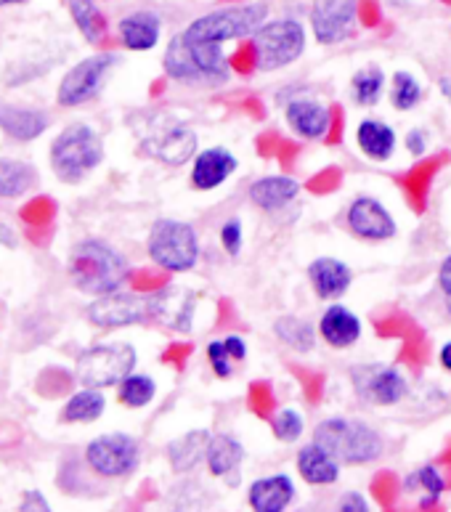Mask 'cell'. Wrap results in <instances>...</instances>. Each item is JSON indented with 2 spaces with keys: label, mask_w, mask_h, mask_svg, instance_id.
<instances>
[{
  "label": "cell",
  "mask_w": 451,
  "mask_h": 512,
  "mask_svg": "<svg viewBox=\"0 0 451 512\" xmlns=\"http://www.w3.org/2000/svg\"><path fill=\"white\" fill-rule=\"evenodd\" d=\"M69 282L75 290L91 298L123 290L130 279V263L115 245L104 239L85 237L72 245L67 258Z\"/></svg>",
  "instance_id": "obj_1"
},
{
  "label": "cell",
  "mask_w": 451,
  "mask_h": 512,
  "mask_svg": "<svg viewBox=\"0 0 451 512\" xmlns=\"http://www.w3.org/2000/svg\"><path fill=\"white\" fill-rule=\"evenodd\" d=\"M314 441L345 467L372 465L385 454V438L369 422L327 417L314 428Z\"/></svg>",
  "instance_id": "obj_2"
},
{
  "label": "cell",
  "mask_w": 451,
  "mask_h": 512,
  "mask_svg": "<svg viewBox=\"0 0 451 512\" xmlns=\"http://www.w3.org/2000/svg\"><path fill=\"white\" fill-rule=\"evenodd\" d=\"M268 6L263 0H250V3H234V6L215 8L207 14L197 16L186 24L184 38L192 43H215L226 46L231 40L253 38L255 32L268 22Z\"/></svg>",
  "instance_id": "obj_3"
},
{
  "label": "cell",
  "mask_w": 451,
  "mask_h": 512,
  "mask_svg": "<svg viewBox=\"0 0 451 512\" xmlns=\"http://www.w3.org/2000/svg\"><path fill=\"white\" fill-rule=\"evenodd\" d=\"M104 162V138L88 123H72L51 144V170L64 184H80Z\"/></svg>",
  "instance_id": "obj_4"
},
{
  "label": "cell",
  "mask_w": 451,
  "mask_h": 512,
  "mask_svg": "<svg viewBox=\"0 0 451 512\" xmlns=\"http://www.w3.org/2000/svg\"><path fill=\"white\" fill-rule=\"evenodd\" d=\"M250 40H253L250 43L253 67L260 72H276L290 67L306 54L308 30L295 16H279V19H268Z\"/></svg>",
  "instance_id": "obj_5"
},
{
  "label": "cell",
  "mask_w": 451,
  "mask_h": 512,
  "mask_svg": "<svg viewBox=\"0 0 451 512\" xmlns=\"http://www.w3.org/2000/svg\"><path fill=\"white\" fill-rule=\"evenodd\" d=\"M146 253L154 266L168 274H189L199 263V234L192 223L178 218H157L149 229Z\"/></svg>",
  "instance_id": "obj_6"
},
{
  "label": "cell",
  "mask_w": 451,
  "mask_h": 512,
  "mask_svg": "<svg viewBox=\"0 0 451 512\" xmlns=\"http://www.w3.org/2000/svg\"><path fill=\"white\" fill-rule=\"evenodd\" d=\"M138 353L130 343H99L85 348L75 361V377L83 388H117L136 372Z\"/></svg>",
  "instance_id": "obj_7"
},
{
  "label": "cell",
  "mask_w": 451,
  "mask_h": 512,
  "mask_svg": "<svg viewBox=\"0 0 451 512\" xmlns=\"http://www.w3.org/2000/svg\"><path fill=\"white\" fill-rule=\"evenodd\" d=\"M85 465L99 478L120 481L141 465V444L130 433H104L85 446Z\"/></svg>",
  "instance_id": "obj_8"
},
{
  "label": "cell",
  "mask_w": 451,
  "mask_h": 512,
  "mask_svg": "<svg viewBox=\"0 0 451 512\" xmlns=\"http://www.w3.org/2000/svg\"><path fill=\"white\" fill-rule=\"evenodd\" d=\"M157 314V300L152 295H138V292H109L101 298H93L88 303L85 316L91 321L93 327L99 329H123V327H136L144 321H154Z\"/></svg>",
  "instance_id": "obj_9"
},
{
  "label": "cell",
  "mask_w": 451,
  "mask_h": 512,
  "mask_svg": "<svg viewBox=\"0 0 451 512\" xmlns=\"http://www.w3.org/2000/svg\"><path fill=\"white\" fill-rule=\"evenodd\" d=\"M117 64H120V56L101 51V54L88 56V59L77 62L72 69H67V75L62 77L59 91H56L59 107L75 109L96 99Z\"/></svg>",
  "instance_id": "obj_10"
},
{
  "label": "cell",
  "mask_w": 451,
  "mask_h": 512,
  "mask_svg": "<svg viewBox=\"0 0 451 512\" xmlns=\"http://www.w3.org/2000/svg\"><path fill=\"white\" fill-rule=\"evenodd\" d=\"M359 0H314L308 11V30L319 46H343L359 32Z\"/></svg>",
  "instance_id": "obj_11"
},
{
  "label": "cell",
  "mask_w": 451,
  "mask_h": 512,
  "mask_svg": "<svg viewBox=\"0 0 451 512\" xmlns=\"http://www.w3.org/2000/svg\"><path fill=\"white\" fill-rule=\"evenodd\" d=\"M353 388L372 406H398L409 396V380L393 364H359L351 369Z\"/></svg>",
  "instance_id": "obj_12"
},
{
  "label": "cell",
  "mask_w": 451,
  "mask_h": 512,
  "mask_svg": "<svg viewBox=\"0 0 451 512\" xmlns=\"http://www.w3.org/2000/svg\"><path fill=\"white\" fill-rule=\"evenodd\" d=\"M197 133L186 125H160L152 128L141 138V152L152 160L170 165V168H181L189 160L197 157Z\"/></svg>",
  "instance_id": "obj_13"
},
{
  "label": "cell",
  "mask_w": 451,
  "mask_h": 512,
  "mask_svg": "<svg viewBox=\"0 0 451 512\" xmlns=\"http://www.w3.org/2000/svg\"><path fill=\"white\" fill-rule=\"evenodd\" d=\"M345 226L353 237L364 239V242H388L396 239L398 223L388 207L377 197L361 194L348 205L345 210Z\"/></svg>",
  "instance_id": "obj_14"
},
{
  "label": "cell",
  "mask_w": 451,
  "mask_h": 512,
  "mask_svg": "<svg viewBox=\"0 0 451 512\" xmlns=\"http://www.w3.org/2000/svg\"><path fill=\"white\" fill-rule=\"evenodd\" d=\"M284 120H287V128L303 141H322L332 128V112L327 104L303 93L292 96L284 104Z\"/></svg>",
  "instance_id": "obj_15"
},
{
  "label": "cell",
  "mask_w": 451,
  "mask_h": 512,
  "mask_svg": "<svg viewBox=\"0 0 451 512\" xmlns=\"http://www.w3.org/2000/svg\"><path fill=\"white\" fill-rule=\"evenodd\" d=\"M308 284L319 300L324 303H337L348 295L353 284V271L351 266L340 258H332V255H322L308 263Z\"/></svg>",
  "instance_id": "obj_16"
},
{
  "label": "cell",
  "mask_w": 451,
  "mask_h": 512,
  "mask_svg": "<svg viewBox=\"0 0 451 512\" xmlns=\"http://www.w3.org/2000/svg\"><path fill=\"white\" fill-rule=\"evenodd\" d=\"M239 168L237 154L226 149V146H207L202 152H197L192 165V186L197 192H215L229 181Z\"/></svg>",
  "instance_id": "obj_17"
},
{
  "label": "cell",
  "mask_w": 451,
  "mask_h": 512,
  "mask_svg": "<svg viewBox=\"0 0 451 512\" xmlns=\"http://www.w3.org/2000/svg\"><path fill=\"white\" fill-rule=\"evenodd\" d=\"M298 499L295 478L287 473L260 475L247 489V507L253 512H287Z\"/></svg>",
  "instance_id": "obj_18"
},
{
  "label": "cell",
  "mask_w": 451,
  "mask_h": 512,
  "mask_svg": "<svg viewBox=\"0 0 451 512\" xmlns=\"http://www.w3.org/2000/svg\"><path fill=\"white\" fill-rule=\"evenodd\" d=\"M117 38L123 43V48L136 51V54H146L157 48L162 38V16L152 8H138L130 11L117 24Z\"/></svg>",
  "instance_id": "obj_19"
},
{
  "label": "cell",
  "mask_w": 451,
  "mask_h": 512,
  "mask_svg": "<svg viewBox=\"0 0 451 512\" xmlns=\"http://www.w3.org/2000/svg\"><path fill=\"white\" fill-rule=\"evenodd\" d=\"M316 329H319V337L324 343L335 351H348L364 335V324H361L359 314H353L351 308L343 306V303H329Z\"/></svg>",
  "instance_id": "obj_20"
},
{
  "label": "cell",
  "mask_w": 451,
  "mask_h": 512,
  "mask_svg": "<svg viewBox=\"0 0 451 512\" xmlns=\"http://www.w3.org/2000/svg\"><path fill=\"white\" fill-rule=\"evenodd\" d=\"M295 467H298L300 478L308 486H316V489L335 486L340 481V473H343V465L316 441H308V444L300 446L298 457H295Z\"/></svg>",
  "instance_id": "obj_21"
},
{
  "label": "cell",
  "mask_w": 451,
  "mask_h": 512,
  "mask_svg": "<svg viewBox=\"0 0 451 512\" xmlns=\"http://www.w3.org/2000/svg\"><path fill=\"white\" fill-rule=\"evenodd\" d=\"M247 197L263 213H279V210L290 207L300 197V181L292 176H284V173L263 176L250 184Z\"/></svg>",
  "instance_id": "obj_22"
},
{
  "label": "cell",
  "mask_w": 451,
  "mask_h": 512,
  "mask_svg": "<svg viewBox=\"0 0 451 512\" xmlns=\"http://www.w3.org/2000/svg\"><path fill=\"white\" fill-rule=\"evenodd\" d=\"M245 457V444L237 436H231V433H213L210 444H207L205 467L213 478H223V481L234 483V475L239 478V470H242Z\"/></svg>",
  "instance_id": "obj_23"
},
{
  "label": "cell",
  "mask_w": 451,
  "mask_h": 512,
  "mask_svg": "<svg viewBox=\"0 0 451 512\" xmlns=\"http://www.w3.org/2000/svg\"><path fill=\"white\" fill-rule=\"evenodd\" d=\"M51 125V117L43 109L19 107V104H0V130L14 141L30 144L40 138Z\"/></svg>",
  "instance_id": "obj_24"
},
{
  "label": "cell",
  "mask_w": 451,
  "mask_h": 512,
  "mask_svg": "<svg viewBox=\"0 0 451 512\" xmlns=\"http://www.w3.org/2000/svg\"><path fill=\"white\" fill-rule=\"evenodd\" d=\"M356 146L364 160L388 162L398 149V133L393 125L377 117H367L356 125Z\"/></svg>",
  "instance_id": "obj_25"
},
{
  "label": "cell",
  "mask_w": 451,
  "mask_h": 512,
  "mask_svg": "<svg viewBox=\"0 0 451 512\" xmlns=\"http://www.w3.org/2000/svg\"><path fill=\"white\" fill-rule=\"evenodd\" d=\"M213 433L210 430H189L184 436L168 444V462L176 473H192L207 457V444Z\"/></svg>",
  "instance_id": "obj_26"
},
{
  "label": "cell",
  "mask_w": 451,
  "mask_h": 512,
  "mask_svg": "<svg viewBox=\"0 0 451 512\" xmlns=\"http://www.w3.org/2000/svg\"><path fill=\"white\" fill-rule=\"evenodd\" d=\"M207 364L213 369V375L218 380H229L234 377L237 367L242 361H247V343L245 337L229 335L221 340H210L207 343Z\"/></svg>",
  "instance_id": "obj_27"
},
{
  "label": "cell",
  "mask_w": 451,
  "mask_h": 512,
  "mask_svg": "<svg viewBox=\"0 0 451 512\" xmlns=\"http://www.w3.org/2000/svg\"><path fill=\"white\" fill-rule=\"evenodd\" d=\"M107 409V398L104 390L99 388H83L69 396V401L62 409V422H72V425H88L96 422Z\"/></svg>",
  "instance_id": "obj_28"
},
{
  "label": "cell",
  "mask_w": 451,
  "mask_h": 512,
  "mask_svg": "<svg viewBox=\"0 0 451 512\" xmlns=\"http://www.w3.org/2000/svg\"><path fill=\"white\" fill-rule=\"evenodd\" d=\"M38 184V170L24 160L0 157V199L24 197Z\"/></svg>",
  "instance_id": "obj_29"
},
{
  "label": "cell",
  "mask_w": 451,
  "mask_h": 512,
  "mask_svg": "<svg viewBox=\"0 0 451 512\" xmlns=\"http://www.w3.org/2000/svg\"><path fill=\"white\" fill-rule=\"evenodd\" d=\"M404 491L414 494L420 491V510H428V507H436L438 499L446 494V475L438 470L436 465H422L417 467L414 473L406 475Z\"/></svg>",
  "instance_id": "obj_30"
},
{
  "label": "cell",
  "mask_w": 451,
  "mask_h": 512,
  "mask_svg": "<svg viewBox=\"0 0 451 512\" xmlns=\"http://www.w3.org/2000/svg\"><path fill=\"white\" fill-rule=\"evenodd\" d=\"M72 22L77 24V30L83 32V38L91 46H99L101 40L107 38V16L99 8L96 0H67Z\"/></svg>",
  "instance_id": "obj_31"
},
{
  "label": "cell",
  "mask_w": 451,
  "mask_h": 512,
  "mask_svg": "<svg viewBox=\"0 0 451 512\" xmlns=\"http://www.w3.org/2000/svg\"><path fill=\"white\" fill-rule=\"evenodd\" d=\"M351 99L356 107L372 109L377 107L385 96V72L380 67H361L356 75L351 77Z\"/></svg>",
  "instance_id": "obj_32"
},
{
  "label": "cell",
  "mask_w": 451,
  "mask_h": 512,
  "mask_svg": "<svg viewBox=\"0 0 451 512\" xmlns=\"http://www.w3.org/2000/svg\"><path fill=\"white\" fill-rule=\"evenodd\" d=\"M274 335L282 340L287 348L298 353H311L316 345L319 329L311 321L300 319V316H279L274 321Z\"/></svg>",
  "instance_id": "obj_33"
},
{
  "label": "cell",
  "mask_w": 451,
  "mask_h": 512,
  "mask_svg": "<svg viewBox=\"0 0 451 512\" xmlns=\"http://www.w3.org/2000/svg\"><path fill=\"white\" fill-rule=\"evenodd\" d=\"M388 99L390 104H393V109H398V112H412V109L420 107L422 99H425V88H422V83L412 75V72L398 69V72H393V77H390Z\"/></svg>",
  "instance_id": "obj_34"
},
{
  "label": "cell",
  "mask_w": 451,
  "mask_h": 512,
  "mask_svg": "<svg viewBox=\"0 0 451 512\" xmlns=\"http://www.w3.org/2000/svg\"><path fill=\"white\" fill-rule=\"evenodd\" d=\"M154 396H157V383L141 372H133L117 385V401L128 409H144V406L152 404Z\"/></svg>",
  "instance_id": "obj_35"
},
{
  "label": "cell",
  "mask_w": 451,
  "mask_h": 512,
  "mask_svg": "<svg viewBox=\"0 0 451 512\" xmlns=\"http://www.w3.org/2000/svg\"><path fill=\"white\" fill-rule=\"evenodd\" d=\"M271 430H274L276 441L282 444H298L300 436L306 433V417L292 409V406H284L271 417Z\"/></svg>",
  "instance_id": "obj_36"
},
{
  "label": "cell",
  "mask_w": 451,
  "mask_h": 512,
  "mask_svg": "<svg viewBox=\"0 0 451 512\" xmlns=\"http://www.w3.org/2000/svg\"><path fill=\"white\" fill-rule=\"evenodd\" d=\"M221 247L229 258H237L242 253V247H245V226H242L239 218H229L221 226Z\"/></svg>",
  "instance_id": "obj_37"
},
{
  "label": "cell",
  "mask_w": 451,
  "mask_h": 512,
  "mask_svg": "<svg viewBox=\"0 0 451 512\" xmlns=\"http://www.w3.org/2000/svg\"><path fill=\"white\" fill-rule=\"evenodd\" d=\"M332 512H372V505L361 491H345L337 497Z\"/></svg>",
  "instance_id": "obj_38"
},
{
  "label": "cell",
  "mask_w": 451,
  "mask_h": 512,
  "mask_svg": "<svg viewBox=\"0 0 451 512\" xmlns=\"http://www.w3.org/2000/svg\"><path fill=\"white\" fill-rule=\"evenodd\" d=\"M428 144H430L428 130H422V128H412L404 138L406 152L412 154V157H425V154H428Z\"/></svg>",
  "instance_id": "obj_39"
},
{
  "label": "cell",
  "mask_w": 451,
  "mask_h": 512,
  "mask_svg": "<svg viewBox=\"0 0 451 512\" xmlns=\"http://www.w3.org/2000/svg\"><path fill=\"white\" fill-rule=\"evenodd\" d=\"M19 512H54V510H51V505H48V499L43 491L30 489V491H24L22 502H19Z\"/></svg>",
  "instance_id": "obj_40"
},
{
  "label": "cell",
  "mask_w": 451,
  "mask_h": 512,
  "mask_svg": "<svg viewBox=\"0 0 451 512\" xmlns=\"http://www.w3.org/2000/svg\"><path fill=\"white\" fill-rule=\"evenodd\" d=\"M438 287H441L444 295H451V253L446 255L441 268H438Z\"/></svg>",
  "instance_id": "obj_41"
},
{
  "label": "cell",
  "mask_w": 451,
  "mask_h": 512,
  "mask_svg": "<svg viewBox=\"0 0 451 512\" xmlns=\"http://www.w3.org/2000/svg\"><path fill=\"white\" fill-rule=\"evenodd\" d=\"M0 247H8V250H16L19 247V234L14 231V226L0 221Z\"/></svg>",
  "instance_id": "obj_42"
},
{
  "label": "cell",
  "mask_w": 451,
  "mask_h": 512,
  "mask_svg": "<svg viewBox=\"0 0 451 512\" xmlns=\"http://www.w3.org/2000/svg\"><path fill=\"white\" fill-rule=\"evenodd\" d=\"M438 364H441L446 372H451V340L441 345V351H438Z\"/></svg>",
  "instance_id": "obj_43"
},
{
  "label": "cell",
  "mask_w": 451,
  "mask_h": 512,
  "mask_svg": "<svg viewBox=\"0 0 451 512\" xmlns=\"http://www.w3.org/2000/svg\"><path fill=\"white\" fill-rule=\"evenodd\" d=\"M438 91H441V96H444V99L451 104V75H446L438 80Z\"/></svg>",
  "instance_id": "obj_44"
},
{
  "label": "cell",
  "mask_w": 451,
  "mask_h": 512,
  "mask_svg": "<svg viewBox=\"0 0 451 512\" xmlns=\"http://www.w3.org/2000/svg\"><path fill=\"white\" fill-rule=\"evenodd\" d=\"M19 3H27V0H0V8H3V6H19Z\"/></svg>",
  "instance_id": "obj_45"
},
{
  "label": "cell",
  "mask_w": 451,
  "mask_h": 512,
  "mask_svg": "<svg viewBox=\"0 0 451 512\" xmlns=\"http://www.w3.org/2000/svg\"><path fill=\"white\" fill-rule=\"evenodd\" d=\"M446 311H449V316H451V295H446Z\"/></svg>",
  "instance_id": "obj_46"
}]
</instances>
